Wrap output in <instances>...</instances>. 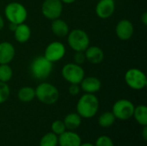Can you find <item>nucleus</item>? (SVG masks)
Returning a JSON list of instances; mask_svg holds the SVG:
<instances>
[{
    "label": "nucleus",
    "instance_id": "nucleus-1",
    "mask_svg": "<svg viewBox=\"0 0 147 146\" xmlns=\"http://www.w3.org/2000/svg\"><path fill=\"white\" fill-rule=\"evenodd\" d=\"M77 113L84 119L94 117L99 109V100L95 94H84L77 103Z\"/></svg>",
    "mask_w": 147,
    "mask_h": 146
},
{
    "label": "nucleus",
    "instance_id": "nucleus-2",
    "mask_svg": "<svg viewBox=\"0 0 147 146\" xmlns=\"http://www.w3.org/2000/svg\"><path fill=\"white\" fill-rule=\"evenodd\" d=\"M53 63L49 61L44 56L34 58L29 66V71L32 77L36 80H45L52 73Z\"/></svg>",
    "mask_w": 147,
    "mask_h": 146
},
{
    "label": "nucleus",
    "instance_id": "nucleus-3",
    "mask_svg": "<svg viewBox=\"0 0 147 146\" xmlns=\"http://www.w3.org/2000/svg\"><path fill=\"white\" fill-rule=\"evenodd\" d=\"M35 97L42 103L52 105L58 102L59 98V89L52 83L43 82L34 89Z\"/></svg>",
    "mask_w": 147,
    "mask_h": 146
},
{
    "label": "nucleus",
    "instance_id": "nucleus-4",
    "mask_svg": "<svg viewBox=\"0 0 147 146\" xmlns=\"http://www.w3.org/2000/svg\"><path fill=\"white\" fill-rule=\"evenodd\" d=\"M67 43L74 52H84L90 46L88 34L80 28H74L67 34Z\"/></svg>",
    "mask_w": 147,
    "mask_h": 146
},
{
    "label": "nucleus",
    "instance_id": "nucleus-5",
    "mask_svg": "<svg viewBox=\"0 0 147 146\" xmlns=\"http://www.w3.org/2000/svg\"><path fill=\"white\" fill-rule=\"evenodd\" d=\"M4 15L9 22L21 24L28 18V10L22 3L10 2L4 8Z\"/></svg>",
    "mask_w": 147,
    "mask_h": 146
},
{
    "label": "nucleus",
    "instance_id": "nucleus-6",
    "mask_svg": "<svg viewBox=\"0 0 147 146\" xmlns=\"http://www.w3.org/2000/svg\"><path fill=\"white\" fill-rule=\"evenodd\" d=\"M127 85L134 90H141L147 85V78L145 72L139 68L128 69L124 76Z\"/></svg>",
    "mask_w": 147,
    "mask_h": 146
},
{
    "label": "nucleus",
    "instance_id": "nucleus-7",
    "mask_svg": "<svg viewBox=\"0 0 147 146\" xmlns=\"http://www.w3.org/2000/svg\"><path fill=\"white\" fill-rule=\"evenodd\" d=\"M61 76L69 83L79 84L85 77V72L82 65L75 63H67L61 69Z\"/></svg>",
    "mask_w": 147,
    "mask_h": 146
},
{
    "label": "nucleus",
    "instance_id": "nucleus-8",
    "mask_svg": "<svg viewBox=\"0 0 147 146\" xmlns=\"http://www.w3.org/2000/svg\"><path fill=\"white\" fill-rule=\"evenodd\" d=\"M135 106L127 99H120L116 101L112 108V113L115 119L120 120H127L133 117Z\"/></svg>",
    "mask_w": 147,
    "mask_h": 146
},
{
    "label": "nucleus",
    "instance_id": "nucleus-9",
    "mask_svg": "<svg viewBox=\"0 0 147 146\" xmlns=\"http://www.w3.org/2000/svg\"><path fill=\"white\" fill-rule=\"evenodd\" d=\"M41 14L47 19L53 21L59 18L63 12V3L60 0H44L41 4Z\"/></svg>",
    "mask_w": 147,
    "mask_h": 146
},
{
    "label": "nucleus",
    "instance_id": "nucleus-10",
    "mask_svg": "<svg viewBox=\"0 0 147 146\" xmlns=\"http://www.w3.org/2000/svg\"><path fill=\"white\" fill-rule=\"evenodd\" d=\"M66 52L65 46L60 41H53L49 43L44 52V57L49 61L54 63L61 60Z\"/></svg>",
    "mask_w": 147,
    "mask_h": 146
},
{
    "label": "nucleus",
    "instance_id": "nucleus-11",
    "mask_svg": "<svg viewBox=\"0 0 147 146\" xmlns=\"http://www.w3.org/2000/svg\"><path fill=\"white\" fill-rule=\"evenodd\" d=\"M134 33L133 22L128 19L120 20L115 26V34L121 40H128L132 38Z\"/></svg>",
    "mask_w": 147,
    "mask_h": 146
},
{
    "label": "nucleus",
    "instance_id": "nucleus-12",
    "mask_svg": "<svg viewBox=\"0 0 147 146\" xmlns=\"http://www.w3.org/2000/svg\"><path fill=\"white\" fill-rule=\"evenodd\" d=\"M115 10V0H98L96 3L95 12L101 19H108L111 17Z\"/></svg>",
    "mask_w": 147,
    "mask_h": 146
},
{
    "label": "nucleus",
    "instance_id": "nucleus-13",
    "mask_svg": "<svg viewBox=\"0 0 147 146\" xmlns=\"http://www.w3.org/2000/svg\"><path fill=\"white\" fill-rule=\"evenodd\" d=\"M81 90L88 94H95L102 88V82L96 77H84L79 83Z\"/></svg>",
    "mask_w": 147,
    "mask_h": 146
},
{
    "label": "nucleus",
    "instance_id": "nucleus-14",
    "mask_svg": "<svg viewBox=\"0 0 147 146\" xmlns=\"http://www.w3.org/2000/svg\"><path fill=\"white\" fill-rule=\"evenodd\" d=\"M81 143L82 139L80 136L73 131H65L58 138L59 146H79Z\"/></svg>",
    "mask_w": 147,
    "mask_h": 146
},
{
    "label": "nucleus",
    "instance_id": "nucleus-15",
    "mask_svg": "<svg viewBox=\"0 0 147 146\" xmlns=\"http://www.w3.org/2000/svg\"><path fill=\"white\" fill-rule=\"evenodd\" d=\"M84 54L86 60L92 65H99L104 59V52L97 46H89L84 51Z\"/></svg>",
    "mask_w": 147,
    "mask_h": 146
},
{
    "label": "nucleus",
    "instance_id": "nucleus-16",
    "mask_svg": "<svg viewBox=\"0 0 147 146\" xmlns=\"http://www.w3.org/2000/svg\"><path fill=\"white\" fill-rule=\"evenodd\" d=\"M16 55V49L14 46L8 42H0V65L9 64Z\"/></svg>",
    "mask_w": 147,
    "mask_h": 146
},
{
    "label": "nucleus",
    "instance_id": "nucleus-17",
    "mask_svg": "<svg viewBox=\"0 0 147 146\" xmlns=\"http://www.w3.org/2000/svg\"><path fill=\"white\" fill-rule=\"evenodd\" d=\"M51 30L53 34L59 38L66 37L68 33L70 32L69 25L67 24V22L60 18H57L52 21Z\"/></svg>",
    "mask_w": 147,
    "mask_h": 146
},
{
    "label": "nucleus",
    "instance_id": "nucleus-18",
    "mask_svg": "<svg viewBox=\"0 0 147 146\" xmlns=\"http://www.w3.org/2000/svg\"><path fill=\"white\" fill-rule=\"evenodd\" d=\"M13 33L15 40L19 43H26L31 37V28L25 22L18 24Z\"/></svg>",
    "mask_w": 147,
    "mask_h": 146
},
{
    "label": "nucleus",
    "instance_id": "nucleus-19",
    "mask_svg": "<svg viewBox=\"0 0 147 146\" xmlns=\"http://www.w3.org/2000/svg\"><path fill=\"white\" fill-rule=\"evenodd\" d=\"M63 122L67 130L74 131L81 126L82 117L78 113H70L65 117Z\"/></svg>",
    "mask_w": 147,
    "mask_h": 146
},
{
    "label": "nucleus",
    "instance_id": "nucleus-20",
    "mask_svg": "<svg viewBox=\"0 0 147 146\" xmlns=\"http://www.w3.org/2000/svg\"><path fill=\"white\" fill-rule=\"evenodd\" d=\"M17 97L22 102H30L35 98V90L29 86L22 87L17 92Z\"/></svg>",
    "mask_w": 147,
    "mask_h": 146
},
{
    "label": "nucleus",
    "instance_id": "nucleus-21",
    "mask_svg": "<svg viewBox=\"0 0 147 146\" xmlns=\"http://www.w3.org/2000/svg\"><path fill=\"white\" fill-rule=\"evenodd\" d=\"M135 120L140 126H147V108L146 105H139L134 108V114Z\"/></svg>",
    "mask_w": 147,
    "mask_h": 146
},
{
    "label": "nucleus",
    "instance_id": "nucleus-22",
    "mask_svg": "<svg viewBox=\"0 0 147 146\" xmlns=\"http://www.w3.org/2000/svg\"><path fill=\"white\" fill-rule=\"evenodd\" d=\"M115 117L112 112L107 111L102 113L98 118V124L103 128H108L113 126L115 122Z\"/></svg>",
    "mask_w": 147,
    "mask_h": 146
},
{
    "label": "nucleus",
    "instance_id": "nucleus-23",
    "mask_svg": "<svg viewBox=\"0 0 147 146\" xmlns=\"http://www.w3.org/2000/svg\"><path fill=\"white\" fill-rule=\"evenodd\" d=\"M13 77V71L9 64L0 65V82L8 83Z\"/></svg>",
    "mask_w": 147,
    "mask_h": 146
},
{
    "label": "nucleus",
    "instance_id": "nucleus-24",
    "mask_svg": "<svg viewBox=\"0 0 147 146\" xmlns=\"http://www.w3.org/2000/svg\"><path fill=\"white\" fill-rule=\"evenodd\" d=\"M58 136L53 133H46L40 141V146H57Z\"/></svg>",
    "mask_w": 147,
    "mask_h": 146
},
{
    "label": "nucleus",
    "instance_id": "nucleus-25",
    "mask_svg": "<svg viewBox=\"0 0 147 146\" xmlns=\"http://www.w3.org/2000/svg\"><path fill=\"white\" fill-rule=\"evenodd\" d=\"M10 95V89L7 83L0 82V104L5 102Z\"/></svg>",
    "mask_w": 147,
    "mask_h": 146
},
{
    "label": "nucleus",
    "instance_id": "nucleus-26",
    "mask_svg": "<svg viewBox=\"0 0 147 146\" xmlns=\"http://www.w3.org/2000/svg\"><path fill=\"white\" fill-rule=\"evenodd\" d=\"M51 128H52V133H53L56 134L57 136L60 135V134L63 133L65 131H66V128H65V126L64 122H63L62 120H54V121L52 123Z\"/></svg>",
    "mask_w": 147,
    "mask_h": 146
},
{
    "label": "nucleus",
    "instance_id": "nucleus-27",
    "mask_svg": "<svg viewBox=\"0 0 147 146\" xmlns=\"http://www.w3.org/2000/svg\"><path fill=\"white\" fill-rule=\"evenodd\" d=\"M94 146H115L113 140L108 136H101L99 137Z\"/></svg>",
    "mask_w": 147,
    "mask_h": 146
},
{
    "label": "nucleus",
    "instance_id": "nucleus-28",
    "mask_svg": "<svg viewBox=\"0 0 147 146\" xmlns=\"http://www.w3.org/2000/svg\"><path fill=\"white\" fill-rule=\"evenodd\" d=\"M73 59H74V63L77 65H82L83 64H84V62L86 61L84 52H75Z\"/></svg>",
    "mask_w": 147,
    "mask_h": 146
},
{
    "label": "nucleus",
    "instance_id": "nucleus-29",
    "mask_svg": "<svg viewBox=\"0 0 147 146\" xmlns=\"http://www.w3.org/2000/svg\"><path fill=\"white\" fill-rule=\"evenodd\" d=\"M81 89H80V86L79 84H77V83H70V86L68 88V91H69V94L75 96H78L80 92Z\"/></svg>",
    "mask_w": 147,
    "mask_h": 146
},
{
    "label": "nucleus",
    "instance_id": "nucleus-30",
    "mask_svg": "<svg viewBox=\"0 0 147 146\" xmlns=\"http://www.w3.org/2000/svg\"><path fill=\"white\" fill-rule=\"evenodd\" d=\"M140 21H141V22L143 23V25L147 26V12L146 11H145V12H143V13H142V15H141V16H140Z\"/></svg>",
    "mask_w": 147,
    "mask_h": 146
},
{
    "label": "nucleus",
    "instance_id": "nucleus-31",
    "mask_svg": "<svg viewBox=\"0 0 147 146\" xmlns=\"http://www.w3.org/2000/svg\"><path fill=\"white\" fill-rule=\"evenodd\" d=\"M142 137H143L144 140H147V126H143Z\"/></svg>",
    "mask_w": 147,
    "mask_h": 146
},
{
    "label": "nucleus",
    "instance_id": "nucleus-32",
    "mask_svg": "<svg viewBox=\"0 0 147 146\" xmlns=\"http://www.w3.org/2000/svg\"><path fill=\"white\" fill-rule=\"evenodd\" d=\"M17 25H18V24L9 22V29L11 32H14V31H15V29L16 28V26H17Z\"/></svg>",
    "mask_w": 147,
    "mask_h": 146
},
{
    "label": "nucleus",
    "instance_id": "nucleus-33",
    "mask_svg": "<svg viewBox=\"0 0 147 146\" xmlns=\"http://www.w3.org/2000/svg\"><path fill=\"white\" fill-rule=\"evenodd\" d=\"M3 27H4V20H3V16L0 15V31L3 28Z\"/></svg>",
    "mask_w": 147,
    "mask_h": 146
},
{
    "label": "nucleus",
    "instance_id": "nucleus-34",
    "mask_svg": "<svg viewBox=\"0 0 147 146\" xmlns=\"http://www.w3.org/2000/svg\"><path fill=\"white\" fill-rule=\"evenodd\" d=\"M63 3H65V4H71V3H75L77 0H60Z\"/></svg>",
    "mask_w": 147,
    "mask_h": 146
},
{
    "label": "nucleus",
    "instance_id": "nucleus-35",
    "mask_svg": "<svg viewBox=\"0 0 147 146\" xmlns=\"http://www.w3.org/2000/svg\"><path fill=\"white\" fill-rule=\"evenodd\" d=\"M79 146H94V145H92L90 143H84V144H82L81 143V145Z\"/></svg>",
    "mask_w": 147,
    "mask_h": 146
}]
</instances>
